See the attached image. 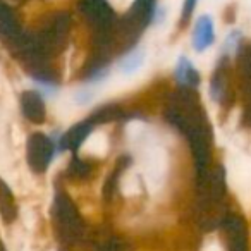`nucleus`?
I'll return each instance as SVG.
<instances>
[{"mask_svg": "<svg viewBox=\"0 0 251 251\" xmlns=\"http://www.w3.org/2000/svg\"><path fill=\"white\" fill-rule=\"evenodd\" d=\"M81 150L88 155H93V157H103L108 150V140H107V136H105V133L97 131V133L90 134V138L84 141Z\"/></svg>", "mask_w": 251, "mask_h": 251, "instance_id": "nucleus-2", "label": "nucleus"}, {"mask_svg": "<svg viewBox=\"0 0 251 251\" xmlns=\"http://www.w3.org/2000/svg\"><path fill=\"white\" fill-rule=\"evenodd\" d=\"M241 2V11L248 18V21H251V0H239Z\"/></svg>", "mask_w": 251, "mask_h": 251, "instance_id": "nucleus-4", "label": "nucleus"}, {"mask_svg": "<svg viewBox=\"0 0 251 251\" xmlns=\"http://www.w3.org/2000/svg\"><path fill=\"white\" fill-rule=\"evenodd\" d=\"M110 2L115 5V7H119V9H127L131 5V2H133V0H110Z\"/></svg>", "mask_w": 251, "mask_h": 251, "instance_id": "nucleus-5", "label": "nucleus"}, {"mask_svg": "<svg viewBox=\"0 0 251 251\" xmlns=\"http://www.w3.org/2000/svg\"><path fill=\"white\" fill-rule=\"evenodd\" d=\"M227 244L229 251H248L246 234L237 222L227 224Z\"/></svg>", "mask_w": 251, "mask_h": 251, "instance_id": "nucleus-3", "label": "nucleus"}, {"mask_svg": "<svg viewBox=\"0 0 251 251\" xmlns=\"http://www.w3.org/2000/svg\"><path fill=\"white\" fill-rule=\"evenodd\" d=\"M0 251H7V250L4 248V244H2V241H0Z\"/></svg>", "mask_w": 251, "mask_h": 251, "instance_id": "nucleus-6", "label": "nucleus"}, {"mask_svg": "<svg viewBox=\"0 0 251 251\" xmlns=\"http://www.w3.org/2000/svg\"><path fill=\"white\" fill-rule=\"evenodd\" d=\"M145 57H147L145 49L143 47H138V49H134L133 52L127 53V55L121 60L119 69H121V73L124 74V76H133V74L145 64Z\"/></svg>", "mask_w": 251, "mask_h": 251, "instance_id": "nucleus-1", "label": "nucleus"}]
</instances>
